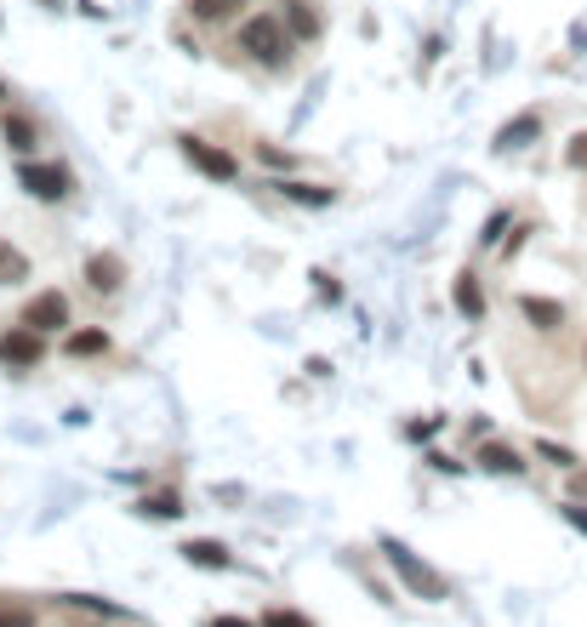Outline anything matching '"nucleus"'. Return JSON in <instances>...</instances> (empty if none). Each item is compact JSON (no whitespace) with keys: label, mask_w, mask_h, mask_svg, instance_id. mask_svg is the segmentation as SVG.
I'll use <instances>...</instances> for the list:
<instances>
[{"label":"nucleus","mask_w":587,"mask_h":627,"mask_svg":"<svg viewBox=\"0 0 587 627\" xmlns=\"http://www.w3.org/2000/svg\"><path fill=\"white\" fill-rule=\"evenodd\" d=\"M240 7H245V0H194L189 12H194L200 23H223V17H235Z\"/></svg>","instance_id":"nucleus-14"},{"label":"nucleus","mask_w":587,"mask_h":627,"mask_svg":"<svg viewBox=\"0 0 587 627\" xmlns=\"http://www.w3.org/2000/svg\"><path fill=\"white\" fill-rule=\"evenodd\" d=\"M519 314L536 325V331H559V325H565V309L548 303V297H519Z\"/></svg>","instance_id":"nucleus-8"},{"label":"nucleus","mask_w":587,"mask_h":627,"mask_svg":"<svg viewBox=\"0 0 587 627\" xmlns=\"http://www.w3.org/2000/svg\"><path fill=\"white\" fill-rule=\"evenodd\" d=\"M565 160H571L576 171H587V132H576V137H571V148H565Z\"/></svg>","instance_id":"nucleus-21"},{"label":"nucleus","mask_w":587,"mask_h":627,"mask_svg":"<svg viewBox=\"0 0 587 627\" xmlns=\"http://www.w3.org/2000/svg\"><path fill=\"white\" fill-rule=\"evenodd\" d=\"M7 143L17 148V155H23V148H35V125H29V120H17V114H12V120H7Z\"/></svg>","instance_id":"nucleus-19"},{"label":"nucleus","mask_w":587,"mask_h":627,"mask_svg":"<svg viewBox=\"0 0 587 627\" xmlns=\"http://www.w3.org/2000/svg\"><path fill=\"white\" fill-rule=\"evenodd\" d=\"M286 29H291L297 40H314V35H320V12H314V0H291V7H286Z\"/></svg>","instance_id":"nucleus-9"},{"label":"nucleus","mask_w":587,"mask_h":627,"mask_svg":"<svg viewBox=\"0 0 587 627\" xmlns=\"http://www.w3.org/2000/svg\"><path fill=\"white\" fill-rule=\"evenodd\" d=\"M565 519L576 524V531H587V508H582V502H565Z\"/></svg>","instance_id":"nucleus-23"},{"label":"nucleus","mask_w":587,"mask_h":627,"mask_svg":"<svg viewBox=\"0 0 587 627\" xmlns=\"http://www.w3.org/2000/svg\"><path fill=\"white\" fill-rule=\"evenodd\" d=\"M86 286L104 291V297L120 291V286H125V263L115 257V251H97V257H86Z\"/></svg>","instance_id":"nucleus-7"},{"label":"nucleus","mask_w":587,"mask_h":627,"mask_svg":"<svg viewBox=\"0 0 587 627\" xmlns=\"http://www.w3.org/2000/svg\"><path fill=\"white\" fill-rule=\"evenodd\" d=\"M536 132H542V120H536V114H519L514 125H502V132H496V148H525Z\"/></svg>","instance_id":"nucleus-11"},{"label":"nucleus","mask_w":587,"mask_h":627,"mask_svg":"<svg viewBox=\"0 0 587 627\" xmlns=\"http://www.w3.org/2000/svg\"><path fill=\"white\" fill-rule=\"evenodd\" d=\"M0 97H7V86H0Z\"/></svg>","instance_id":"nucleus-28"},{"label":"nucleus","mask_w":587,"mask_h":627,"mask_svg":"<svg viewBox=\"0 0 587 627\" xmlns=\"http://www.w3.org/2000/svg\"><path fill=\"white\" fill-rule=\"evenodd\" d=\"M0 627H35L29 611H0Z\"/></svg>","instance_id":"nucleus-22"},{"label":"nucleus","mask_w":587,"mask_h":627,"mask_svg":"<svg viewBox=\"0 0 587 627\" xmlns=\"http://www.w3.org/2000/svg\"><path fill=\"white\" fill-rule=\"evenodd\" d=\"M456 309H463V314H484V297H479V286H474V274H463V280H456Z\"/></svg>","instance_id":"nucleus-16"},{"label":"nucleus","mask_w":587,"mask_h":627,"mask_svg":"<svg viewBox=\"0 0 587 627\" xmlns=\"http://www.w3.org/2000/svg\"><path fill=\"white\" fill-rule=\"evenodd\" d=\"M17 280H29V257L12 240H0V286H17Z\"/></svg>","instance_id":"nucleus-10"},{"label":"nucleus","mask_w":587,"mask_h":627,"mask_svg":"<svg viewBox=\"0 0 587 627\" xmlns=\"http://www.w3.org/2000/svg\"><path fill=\"white\" fill-rule=\"evenodd\" d=\"M40 354H46V342H40V331H29V325H17V331L0 337V365H12V371L40 365Z\"/></svg>","instance_id":"nucleus-5"},{"label":"nucleus","mask_w":587,"mask_h":627,"mask_svg":"<svg viewBox=\"0 0 587 627\" xmlns=\"http://www.w3.org/2000/svg\"><path fill=\"white\" fill-rule=\"evenodd\" d=\"M183 155L200 166V171H206V178H217V183H228V178H235V155H223V148H212L206 137H183Z\"/></svg>","instance_id":"nucleus-6"},{"label":"nucleus","mask_w":587,"mask_h":627,"mask_svg":"<svg viewBox=\"0 0 587 627\" xmlns=\"http://www.w3.org/2000/svg\"><path fill=\"white\" fill-rule=\"evenodd\" d=\"M17 325H29V331H63L69 325V297L63 291H40V297H29L23 303V314H17Z\"/></svg>","instance_id":"nucleus-2"},{"label":"nucleus","mask_w":587,"mask_h":627,"mask_svg":"<svg viewBox=\"0 0 587 627\" xmlns=\"http://www.w3.org/2000/svg\"><path fill=\"white\" fill-rule=\"evenodd\" d=\"M479 462L491 468V473H519L525 462H519V450H507V445H484L479 450Z\"/></svg>","instance_id":"nucleus-13"},{"label":"nucleus","mask_w":587,"mask_h":627,"mask_svg":"<svg viewBox=\"0 0 587 627\" xmlns=\"http://www.w3.org/2000/svg\"><path fill=\"white\" fill-rule=\"evenodd\" d=\"M40 7H63V0H40Z\"/></svg>","instance_id":"nucleus-27"},{"label":"nucleus","mask_w":587,"mask_h":627,"mask_svg":"<svg viewBox=\"0 0 587 627\" xmlns=\"http://www.w3.org/2000/svg\"><path fill=\"white\" fill-rule=\"evenodd\" d=\"M183 554H189V565H206V570H223V565H228L223 542H189Z\"/></svg>","instance_id":"nucleus-15"},{"label":"nucleus","mask_w":587,"mask_h":627,"mask_svg":"<svg viewBox=\"0 0 587 627\" xmlns=\"http://www.w3.org/2000/svg\"><path fill=\"white\" fill-rule=\"evenodd\" d=\"M240 52H251V58H263V63H286V52H291V35H286V17H245L240 23Z\"/></svg>","instance_id":"nucleus-1"},{"label":"nucleus","mask_w":587,"mask_h":627,"mask_svg":"<svg viewBox=\"0 0 587 627\" xmlns=\"http://www.w3.org/2000/svg\"><path fill=\"white\" fill-rule=\"evenodd\" d=\"M17 183L29 189L35 200H63V194H69V171H63V166H40V160H23V166H17Z\"/></svg>","instance_id":"nucleus-4"},{"label":"nucleus","mask_w":587,"mask_h":627,"mask_svg":"<svg viewBox=\"0 0 587 627\" xmlns=\"http://www.w3.org/2000/svg\"><path fill=\"white\" fill-rule=\"evenodd\" d=\"M576 491H587V473H576Z\"/></svg>","instance_id":"nucleus-26"},{"label":"nucleus","mask_w":587,"mask_h":627,"mask_svg":"<svg viewBox=\"0 0 587 627\" xmlns=\"http://www.w3.org/2000/svg\"><path fill=\"white\" fill-rule=\"evenodd\" d=\"M291 200H302V206H331V189H314V183H279Z\"/></svg>","instance_id":"nucleus-17"},{"label":"nucleus","mask_w":587,"mask_h":627,"mask_svg":"<svg viewBox=\"0 0 587 627\" xmlns=\"http://www.w3.org/2000/svg\"><path fill=\"white\" fill-rule=\"evenodd\" d=\"M536 450H542V457H548V462H559V468H576V457H571V450H565V445H553V439H542V445H536Z\"/></svg>","instance_id":"nucleus-20"},{"label":"nucleus","mask_w":587,"mask_h":627,"mask_svg":"<svg viewBox=\"0 0 587 627\" xmlns=\"http://www.w3.org/2000/svg\"><path fill=\"white\" fill-rule=\"evenodd\" d=\"M382 554H388V565L405 576V588H411V593H422V599H445V576H433L428 565H417L399 542H382Z\"/></svg>","instance_id":"nucleus-3"},{"label":"nucleus","mask_w":587,"mask_h":627,"mask_svg":"<svg viewBox=\"0 0 587 627\" xmlns=\"http://www.w3.org/2000/svg\"><path fill=\"white\" fill-rule=\"evenodd\" d=\"M212 627H245V622H235V616H217Z\"/></svg>","instance_id":"nucleus-25"},{"label":"nucleus","mask_w":587,"mask_h":627,"mask_svg":"<svg viewBox=\"0 0 587 627\" xmlns=\"http://www.w3.org/2000/svg\"><path fill=\"white\" fill-rule=\"evenodd\" d=\"M268 627H309V622H297V616H286V611H268Z\"/></svg>","instance_id":"nucleus-24"},{"label":"nucleus","mask_w":587,"mask_h":627,"mask_svg":"<svg viewBox=\"0 0 587 627\" xmlns=\"http://www.w3.org/2000/svg\"><path fill=\"white\" fill-rule=\"evenodd\" d=\"M143 514H160V519H177V514H183V502H177L171 491H160V496H143Z\"/></svg>","instance_id":"nucleus-18"},{"label":"nucleus","mask_w":587,"mask_h":627,"mask_svg":"<svg viewBox=\"0 0 587 627\" xmlns=\"http://www.w3.org/2000/svg\"><path fill=\"white\" fill-rule=\"evenodd\" d=\"M63 348H69L74 360H92V354H109V337H104V331H74Z\"/></svg>","instance_id":"nucleus-12"}]
</instances>
